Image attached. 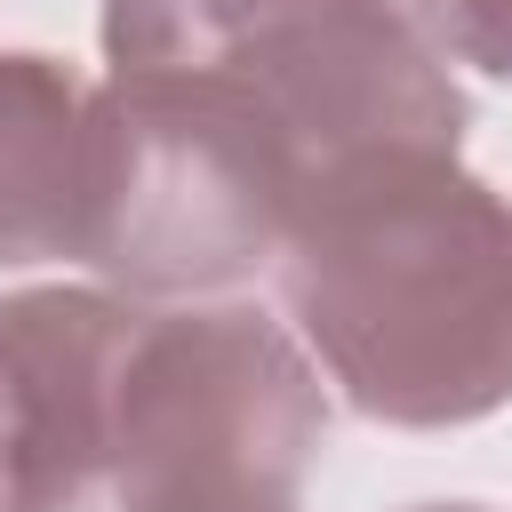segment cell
Listing matches in <instances>:
<instances>
[{"label":"cell","mask_w":512,"mask_h":512,"mask_svg":"<svg viewBox=\"0 0 512 512\" xmlns=\"http://www.w3.org/2000/svg\"><path fill=\"white\" fill-rule=\"evenodd\" d=\"M136 320L144 304L112 288L0 296V512H96V496H112Z\"/></svg>","instance_id":"cell-5"},{"label":"cell","mask_w":512,"mask_h":512,"mask_svg":"<svg viewBox=\"0 0 512 512\" xmlns=\"http://www.w3.org/2000/svg\"><path fill=\"white\" fill-rule=\"evenodd\" d=\"M416 512H488V504H416Z\"/></svg>","instance_id":"cell-8"},{"label":"cell","mask_w":512,"mask_h":512,"mask_svg":"<svg viewBox=\"0 0 512 512\" xmlns=\"http://www.w3.org/2000/svg\"><path fill=\"white\" fill-rule=\"evenodd\" d=\"M328 392L296 328L256 304L136 320L112 416V512H304Z\"/></svg>","instance_id":"cell-3"},{"label":"cell","mask_w":512,"mask_h":512,"mask_svg":"<svg viewBox=\"0 0 512 512\" xmlns=\"http://www.w3.org/2000/svg\"><path fill=\"white\" fill-rule=\"evenodd\" d=\"M416 16V32L448 56L472 64L488 80H512V0H400Z\"/></svg>","instance_id":"cell-7"},{"label":"cell","mask_w":512,"mask_h":512,"mask_svg":"<svg viewBox=\"0 0 512 512\" xmlns=\"http://www.w3.org/2000/svg\"><path fill=\"white\" fill-rule=\"evenodd\" d=\"M272 280L360 416L448 432L512 408V192L456 152H392L320 184Z\"/></svg>","instance_id":"cell-1"},{"label":"cell","mask_w":512,"mask_h":512,"mask_svg":"<svg viewBox=\"0 0 512 512\" xmlns=\"http://www.w3.org/2000/svg\"><path fill=\"white\" fill-rule=\"evenodd\" d=\"M104 64L264 136L304 200L392 152H456L472 120L400 0H104Z\"/></svg>","instance_id":"cell-2"},{"label":"cell","mask_w":512,"mask_h":512,"mask_svg":"<svg viewBox=\"0 0 512 512\" xmlns=\"http://www.w3.org/2000/svg\"><path fill=\"white\" fill-rule=\"evenodd\" d=\"M88 168L96 88L40 48H0V272L56 256L80 264Z\"/></svg>","instance_id":"cell-6"},{"label":"cell","mask_w":512,"mask_h":512,"mask_svg":"<svg viewBox=\"0 0 512 512\" xmlns=\"http://www.w3.org/2000/svg\"><path fill=\"white\" fill-rule=\"evenodd\" d=\"M296 208V168L216 104L168 80L104 72L80 264L112 280V296L216 304L256 272H280Z\"/></svg>","instance_id":"cell-4"}]
</instances>
